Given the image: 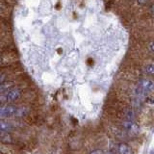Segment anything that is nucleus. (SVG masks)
<instances>
[{"label": "nucleus", "instance_id": "obj_3", "mask_svg": "<svg viewBox=\"0 0 154 154\" xmlns=\"http://www.w3.org/2000/svg\"><path fill=\"white\" fill-rule=\"evenodd\" d=\"M137 86L142 90L144 95H148V94H152V91L154 90L153 81L148 78H143L141 80H139Z\"/></svg>", "mask_w": 154, "mask_h": 154}, {"label": "nucleus", "instance_id": "obj_2", "mask_svg": "<svg viewBox=\"0 0 154 154\" xmlns=\"http://www.w3.org/2000/svg\"><path fill=\"white\" fill-rule=\"evenodd\" d=\"M18 108V105L16 104H3L0 105V119H7L14 118Z\"/></svg>", "mask_w": 154, "mask_h": 154}, {"label": "nucleus", "instance_id": "obj_11", "mask_svg": "<svg viewBox=\"0 0 154 154\" xmlns=\"http://www.w3.org/2000/svg\"><path fill=\"white\" fill-rule=\"evenodd\" d=\"M148 1H149V0H138V3L140 5H144V4H146Z\"/></svg>", "mask_w": 154, "mask_h": 154}, {"label": "nucleus", "instance_id": "obj_9", "mask_svg": "<svg viewBox=\"0 0 154 154\" xmlns=\"http://www.w3.org/2000/svg\"><path fill=\"white\" fill-rule=\"evenodd\" d=\"M7 66H8V62L6 60H4L3 57L0 58V69H6Z\"/></svg>", "mask_w": 154, "mask_h": 154}, {"label": "nucleus", "instance_id": "obj_4", "mask_svg": "<svg viewBox=\"0 0 154 154\" xmlns=\"http://www.w3.org/2000/svg\"><path fill=\"white\" fill-rule=\"evenodd\" d=\"M115 151L117 154H133L132 147L123 141H119L115 144Z\"/></svg>", "mask_w": 154, "mask_h": 154}, {"label": "nucleus", "instance_id": "obj_8", "mask_svg": "<svg viewBox=\"0 0 154 154\" xmlns=\"http://www.w3.org/2000/svg\"><path fill=\"white\" fill-rule=\"evenodd\" d=\"M89 154H106V151L102 148H94L89 152Z\"/></svg>", "mask_w": 154, "mask_h": 154}, {"label": "nucleus", "instance_id": "obj_10", "mask_svg": "<svg viewBox=\"0 0 154 154\" xmlns=\"http://www.w3.org/2000/svg\"><path fill=\"white\" fill-rule=\"evenodd\" d=\"M3 104H6V101H5V97L3 94H0V105H3Z\"/></svg>", "mask_w": 154, "mask_h": 154}, {"label": "nucleus", "instance_id": "obj_1", "mask_svg": "<svg viewBox=\"0 0 154 154\" xmlns=\"http://www.w3.org/2000/svg\"><path fill=\"white\" fill-rule=\"evenodd\" d=\"M22 94H23V90L17 86H14L10 90H8L7 91L3 93L6 104H14V102H17L22 97Z\"/></svg>", "mask_w": 154, "mask_h": 154}, {"label": "nucleus", "instance_id": "obj_13", "mask_svg": "<svg viewBox=\"0 0 154 154\" xmlns=\"http://www.w3.org/2000/svg\"><path fill=\"white\" fill-rule=\"evenodd\" d=\"M149 50H150V52L151 53H153V42H150V43H149Z\"/></svg>", "mask_w": 154, "mask_h": 154}, {"label": "nucleus", "instance_id": "obj_14", "mask_svg": "<svg viewBox=\"0 0 154 154\" xmlns=\"http://www.w3.org/2000/svg\"><path fill=\"white\" fill-rule=\"evenodd\" d=\"M2 55H3V52H2L1 50H0V58H2V57H3Z\"/></svg>", "mask_w": 154, "mask_h": 154}, {"label": "nucleus", "instance_id": "obj_5", "mask_svg": "<svg viewBox=\"0 0 154 154\" xmlns=\"http://www.w3.org/2000/svg\"><path fill=\"white\" fill-rule=\"evenodd\" d=\"M16 131V125L8 119H0V132L5 133H14Z\"/></svg>", "mask_w": 154, "mask_h": 154}, {"label": "nucleus", "instance_id": "obj_7", "mask_svg": "<svg viewBox=\"0 0 154 154\" xmlns=\"http://www.w3.org/2000/svg\"><path fill=\"white\" fill-rule=\"evenodd\" d=\"M10 76H11V75H10L9 73H7V72H5V71L1 72V73H0V85L3 84L4 82L8 81L9 78H10Z\"/></svg>", "mask_w": 154, "mask_h": 154}, {"label": "nucleus", "instance_id": "obj_12", "mask_svg": "<svg viewBox=\"0 0 154 154\" xmlns=\"http://www.w3.org/2000/svg\"><path fill=\"white\" fill-rule=\"evenodd\" d=\"M106 154H117V152L115 151V149H109V150L106 152Z\"/></svg>", "mask_w": 154, "mask_h": 154}, {"label": "nucleus", "instance_id": "obj_6", "mask_svg": "<svg viewBox=\"0 0 154 154\" xmlns=\"http://www.w3.org/2000/svg\"><path fill=\"white\" fill-rule=\"evenodd\" d=\"M143 73L147 76H152L154 74V66L152 63H150V64H146L143 66Z\"/></svg>", "mask_w": 154, "mask_h": 154}]
</instances>
